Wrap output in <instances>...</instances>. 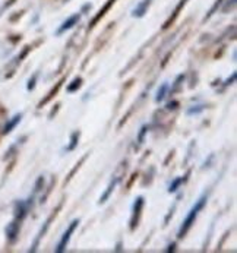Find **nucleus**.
Returning <instances> with one entry per match:
<instances>
[{"label": "nucleus", "mask_w": 237, "mask_h": 253, "mask_svg": "<svg viewBox=\"0 0 237 253\" xmlns=\"http://www.w3.org/2000/svg\"><path fill=\"white\" fill-rule=\"evenodd\" d=\"M201 111H203V106H196V107H193V109L188 110V114H189V116H190V114H199Z\"/></svg>", "instance_id": "obj_16"}, {"label": "nucleus", "mask_w": 237, "mask_h": 253, "mask_svg": "<svg viewBox=\"0 0 237 253\" xmlns=\"http://www.w3.org/2000/svg\"><path fill=\"white\" fill-rule=\"evenodd\" d=\"M149 4H151V0H143V1L136 7L135 10H134V16H138V18L143 16L145 12H146V9L149 7Z\"/></svg>", "instance_id": "obj_9"}, {"label": "nucleus", "mask_w": 237, "mask_h": 253, "mask_svg": "<svg viewBox=\"0 0 237 253\" xmlns=\"http://www.w3.org/2000/svg\"><path fill=\"white\" fill-rule=\"evenodd\" d=\"M205 204H206V196H202V198L195 204V207L190 210V212L188 214V217H186V219L183 221V224H182V227H180L179 239H183V237L188 234V231L190 230V227L195 224V219H196V217H198L199 211H202V208L205 207Z\"/></svg>", "instance_id": "obj_1"}, {"label": "nucleus", "mask_w": 237, "mask_h": 253, "mask_svg": "<svg viewBox=\"0 0 237 253\" xmlns=\"http://www.w3.org/2000/svg\"><path fill=\"white\" fill-rule=\"evenodd\" d=\"M27 211H28V207H27V204L25 202H18L16 204V207H15V217L18 221H22L25 215H27Z\"/></svg>", "instance_id": "obj_6"}, {"label": "nucleus", "mask_w": 237, "mask_h": 253, "mask_svg": "<svg viewBox=\"0 0 237 253\" xmlns=\"http://www.w3.org/2000/svg\"><path fill=\"white\" fill-rule=\"evenodd\" d=\"M185 180H186V179L180 177V179H176V180L173 181V183L170 184V187H169L170 193H174V192H176V190L179 189V186H180V184H182V183H183V181H185Z\"/></svg>", "instance_id": "obj_14"}, {"label": "nucleus", "mask_w": 237, "mask_h": 253, "mask_svg": "<svg viewBox=\"0 0 237 253\" xmlns=\"http://www.w3.org/2000/svg\"><path fill=\"white\" fill-rule=\"evenodd\" d=\"M174 248H176V245L173 243V245H170V248L167 249V251H169V252H174Z\"/></svg>", "instance_id": "obj_20"}, {"label": "nucleus", "mask_w": 237, "mask_h": 253, "mask_svg": "<svg viewBox=\"0 0 237 253\" xmlns=\"http://www.w3.org/2000/svg\"><path fill=\"white\" fill-rule=\"evenodd\" d=\"M21 117H22L21 114H16L15 117H12V119H10L7 123H6V126H4V129H3V133L6 135V133L12 132V129H13V127H15V126L19 123V122H21Z\"/></svg>", "instance_id": "obj_7"}, {"label": "nucleus", "mask_w": 237, "mask_h": 253, "mask_svg": "<svg viewBox=\"0 0 237 253\" xmlns=\"http://www.w3.org/2000/svg\"><path fill=\"white\" fill-rule=\"evenodd\" d=\"M62 82H63V81H60V82H59V84H57V85H56V88H54V89H51V91H50V94H48V95H47V98H46V100H44V101H41V104H40V106H43V104H46V103H47V101H48V100H50V98H51V97H53V95H54V94H56V92H57V91H59V88H60V86H62Z\"/></svg>", "instance_id": "obj_15"}, {"label": "nucleus", "mask_w": 237, "mask_h": 253, "mask_svg": "<svg viewBox=\"0 0 237 253\" xmlns=\"http://www.w3.org/2000/svg\"><path fill=\"white\" fill-rule=\"evenodd\" d=\"M117 183H119V179L116 177L114 180L110 181V184H108V187H107V190L104 192V195H102L101 198H100V204H104L108 198H110V195H111V192L114 190V187L117 186Z\"/></svg>", "instance_id": "obj_8"}, {"label": "nucleus", "mask_w": 237, "mask_h": 253, "mask_svg": "<svg viewBox=\"0 0 237 253\" xmlns=\"http://www.w3.org/2000/svg\"><path fill=\"white\" fill-rule=\"evenodd\" d=\"M78 141H79V132H75L72 135V139H70V145L68 146L69 151H73L76 146H78Z\"/></svg>", "instance_id": "obj_13"}, {"label": "nucleus", "mask_w": 237, "mask_h": 253, "mask_svg": "<svg viewBox=\"0 0 237 253\" xmlns=\"http://www.w3.org/2000/svg\"><path fill=\"white\" fill-rule=\"evenodd\" d=\"M146 126H142V129H141V133H139V138H138V141H139V144H142L143 142V136H145V133H146Z\"/></svg>", "instance_id": "obj_17"}, {"label": "nucleus", "mask_w": 237, "mask_h": 253, "mask_svg": "<svg viewBox=\"0 0 237 253\" xmlns=\"http://www.w3.org/2000/svg\"><path fill=\"white\" fill-rule=\"evenodd\" d=\"M78 224H79V221H78V219H75V221H72V222H70V225L68 227V230L65 231V234H63V237H62V240H60V242H59V245H57L56 252L62 253L66 251V248H68V245H69V240H70L72 234L75 233V230H76Z\"/></svg>", "instance_id": "obj_2"}, {"label": "nucleus", "mask_w": 237, "mask_h": 253, "mask_svg": "<svg viewBox=\"0 0 237 253\" xmlns=\"http://www.w3.org/2000/svg\"><path fill=\"white\" fill-rule=\"evenodd\" d=\"M235 79H236V73H233V75H232V78L226 82V85H230L232 82H235Z\"/></svg>", "instance_id": "obj_18"}, {"label": "nucleus", "mask_w": 237, "mask_h": 253, "mask_svg": "<svg viewBox=\"0 0 237 253\" xmlns=\"http://www.w3.org/2000/svg\"><path fill=\"white\" fill-rule=\"evenodd\" d=\"M35 78H37V76H34V78H33V81H30V85H28V89H33V88H34V85H35Z\"/></svg>", "instance_id": "obj_19"}, {"label": "nucleus", "mask_w": 237, "mask_h": 253, "mask_svg": "<svg viewBox=\"0 0 237 253\" xmlns=\"http://www.w3.org/2000/svg\"><path fill=\"white\" fill-rule=\"evenodd\" d=\"M113 3H114V0H108V3H107V4L104 6V9H102V10H100V13H98V15H97L95 18H94V21H93V25H95V24H97V21H98L100 18H102V16H104V13H105V12L108 10V7H110V6H111Z\"/></svg>", "instance_id": "obj_12"}, {"label": "nucleus", "mask_w": 237, "mask_h": 253, "mask_svg": "<svg viewBox=\"0 0 237 253\" xmlns=\"http://www.w3.org/2000/svg\"><path fill=\"white\" fill-rule=\"evenodd\" d=\"M81 85H82V79L81 78H75L68 86V91L69 92H75V91H78L81 88Z\"/></svg>", "instance_id": "obj_11"}, {"label": "nucleus", "mask_w": 237, "mask_h": 253, "mask_svg": "<svg viewBox=\"0 0 237 253\" xmlns=\"http://www.w3.org/2000/svg\"><path fill=\"white\" fill-rule=\"evenodd\" d=\"M6 234H7V239H9L10 243H13V242L16 240V237H18V234H19V224H18V219L13 221V222H10V224L7 225Z\"/></svg>", "instance_id": "obj_4"}, {"label": "nucleus", "mask_w": 237, "mask_h": 253, "mask_svg": "<svg viewBox=\"0 0 237 253\" xmlns=\"http://www.w3.org/2000/svg\"><path fill=\"white\" fill-rule=\"evenodd\" d=\"M79 18H81V15H79V13H76V15L70 16L68 21H65V22H63V25L59 28V34H62V33H65V31H69L70 28H73V27L78 24Z\"/></svg>", "instance_id": "obj_5"}, {"label": "nucleus", "mask_w": 237, "mask_h": 253, "mask_svg": "<svg viewBox=\"0 0 237 253\" xmlns=\"http://www.w3.org/2000/svg\"><path fill=\"white\" fill-rule=\"evenodd\" d=\"M65 1H69V0H65Z\"/></svg>", "instance_id": "obj_21"}, {"label": "nucleus", "mask_w": 237, "mask_h": 253, "mask_svg": "<svg viewBox=\"0 0 237 253\" xmlns=\"http://www.w3.org/2000/svg\"><path fill=\"white\" fill-rule=\"evenodd\" d=\"M142 208H143V198L139 196L136 199L135 205H134V215H132V219H131V230H135V227L138 225V221H139V217H141Z\"/></svg>", "instance_id": "obj_3"}, {"label": "nucleus", "mask_w": 237, "mask_h": 253, "mask_svg": "<svg viewBox=\"0 0 237 253\" xmlns=\"http://www.w3.org/2000/svg\"><path fill=\"white\" fill-rule=\"evenodd\" d=\"M167 89H169V85L167 84H163L161 85V88L158 89V92H157V103H160V101H163L164 98H166V94H167Z\"/></svg>", "instance_id": "obj_10"}]
</instances>
